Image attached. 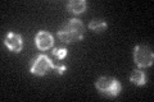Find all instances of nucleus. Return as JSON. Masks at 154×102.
<instances>
[{"instance_id": "obj_8", "label": "nucleus", "mask_w": 154, "mask_h": 102, "mask_svg": "<svg viewBox=\"0 0 154 102\" xmlns=\"http://www.w3.org/2000/svg\"><path fill=\"white\" fill-rule=\"evenodd\" d=\"M107 22L104 21V19H98V18H95L93 19V21L90 22L89 24V28L91 31H94V32H103L105 28H107Z\"/></svg>"}, {"instance_id": "obj_2", "label": "nucleus", "mask_w": 154, "mask_h": 102, "mask_svg": "<svg viewBox=\"0 0 154 102\" xmlns=\"http://www.w3.org/2000/svg\"><path fill=\"white\" fill-rule=\"evenodd\" d=\"M95 87L98 88L99 92L108 97H116L121 92V84L117 79L112 77H102L95 82Z\"/></svg>"}, {"instance_id": "obj_7", "label": "nucleus", "mask_w": 154, "mask_h": 102, "mask_svg": "<svg viewBox=\"0 0 154 102\" xmlns=\"http://www.w3.org/2000/svg\"><path fill=\"white\" fill-rule=\"evenodd\" d=\"M86 7H88V4H86L85 0H71V1L67 3V10L71 12V13H75V14H80L82 13Z\"/></svg>"}, {"instance_id": "obj_1", "label": "nucleus", "mask_w": 154, "mask_h": 102, "mask_svg": "<svg viewBox=\"0 0 154 102\" xmlns=\"http://www.w3.org/2000/svg\"><path fill=\"white\" fill-rule=\"evenodd\" d=\"M85 27L79 19H68L58 31V37L63 42H76L82 40Z\"/></svg>"}, {"instance_id": "obj_4", "label": "nucleus", "mask_w": 154, "mask_h": 102, "mask_svg": "<svg viewBox=\"0 0 154 102\" xmlns=\"http://www.w3.org/2000/svg\"><path fill=\"white\" fill-rule=\"evenodd\" d=\"M51 68H54V64L46 55H40L33 60L31 65V73L36 75H44L49 71Z\"/></svg>"}, {"instance_id": "obj_9", "label": "nucleus", "mask_w": 154, "mask_h": 102, "mask_svg": "<svg viewBox=\"0 0 154 102\" xmlns=\"http://www.w3.org/2000/svg\"><path fill=\"white\" fill-rule=\"evenodd\" d=\"M130 80L136 86H143L145 84V74L141 70H134L130 75Z\"/></svg>"}, {"instance_id": "obj_6", "label": "nucleus", "mask_w": 154, "mask_h": 102, "mask_svg": "<svg viewBox=\"0 0 154 102\" xmlns=\"http://www.w3.org/2000/svg\"><path fill=\"white\" fill-rule=\"evenodd\" d=\"M35 43L40 50H48L53 46V36L46 31H40L35 36Z\"/></svg>"}, {"instance_id": "obj_3", "label": "nucleus", "mask_w": 154, "mask_h": 102, "mask_svg": "<svg viewBox=\"0 0 154 102\" xmlns=\"http://www.w3.org/2000/svg\"><path fill=\"white\" fill-rule=\"evenodd\" d=\"M134 59L139 66L141 68L150 66L154 60L153 50L146 45H137L134 51Z\"/></svg>"}, {"instance_id": "obj_11", "label": "nucleus", "mask_w": 154, "mask_h": 102, "mask_svg": "<svg viewBox=\"0 0 154 102\" xmlns=\"http://www.w3.org/2000/svg\"><path fill=\"white\" fill-rule=\"evenodd\" d=\"M58 74H63V73L67 70V66L66 65H54V68H53Z\"/></svg>"}, {"instance_id": "obj_10", "label": "nucleus", "mask_w": 154, "mask_h": 102, "mask_svg": "<svg viewBox=\"0 0 154 102\" xmlns=\"http://www.w3.org/2000/svg\"><path fill=\"white\" fill-rule=\"evenodd\" d=\"M53 54H54L57 59H64L67 56V50L66 48H55V50L53 51Z\"/></svg>"}, {"instance_id": "obj_5", "label": "nucleus", "mask_w": 154, "mask_h": 102, "mask_svg": "<svg viewBox=\"0 0 154 102\" xmlns=\"http://www.w3.org/2000/svg\"><path fill=\"white\" fill-rule=\"evenodd\" d=\"M4 43H5L7 47L13 52H19L23 47V42H22L21 36L17 35V33H13V32H9L5 36Z\"/></svg>"}]
</instances>
